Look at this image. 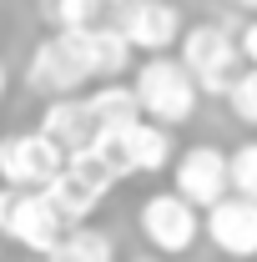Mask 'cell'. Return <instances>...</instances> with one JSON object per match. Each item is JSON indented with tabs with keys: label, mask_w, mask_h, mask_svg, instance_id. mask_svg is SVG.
<instances>
[{
	"label": "cell",
	"mask_w": 257,
	"mask_h": 262,
	"mask_svg": "<svg viewBox=\"0 0 257 262\" xmlns=\"http://www.w3.org/2000/svg\"><path fill=\"white\" fill-rule=\"evenodd\" d=\"M227 5H237V10H257V0H227Z\"/></svg>",
	"instance_id": "20"
},
{
	"label": "cell",
	"mask_w": 257,
	"mask_h": 262,
	"mask_svg": "<svg viewBox=\"0 0 257 262\" xmlns=\"http://www.w3.org/2000/svg\"><path fill=\"white\" fill-rule=\"evenodd\" d=\"M66 232H71V222L51 202V192H40V187H5L0 182V237L5 242H15L20 252H35V257H51Z\"/></svg>",
	"instance_id": "2"
},
{
	"label": "cell",
	"mask_w": 257,
	"mask_h": 262,
	"mask_svg": "<svg viewBox=\"0 0 257 262\" xmlns=\"http://www.w3.org/2000/svg\"><path fill=\"white\" fill-rule=\"evenodd\" d=\"M116 182H121V171L111 166V157H106L101 146H86V151H71V157H66L61 177H56L46 192L61 207V217L76 227V222H91V212L111 196Z\"/></svg>",
	"instance_id": "3"
},
{
	"label": "cell",
	"mask_w": 257,
	"mask_h": 262,
	"mask_svg": "<svg viewBox=\"0 0 257 262\" xmlns=\"http://www.w3.org/2000/svg\"><path fill=\"white\" fill-rule=\"evenodd\" d=\"M222 262H242V257H222Z\"/></svg>",
	"instance_id": "21"
},
{
	"label": "cell",
	"mask_w": 257,
	"mask_h": 262,
	"mask_svg": "<svg viewBox=\"0 0 257 262\" xmlns=\"http://www.w3.org/2000/svg\"><path fill=\"white\" fill-rule=\"evenodd\" d=\"M172 187L207 212L212 202H222L232 192V157H227L222 146H212V141L182 146L177 162H172Z\"/></svg>",
	"instance_id": "9"
},
{
	"label": "cell",
	"mask_w": 257,
	"mask_h": 262,
	"mask_svg": "<svg viewBox=\"0 0 257 262\" xmlns=\"http://www.w3.org/2000/svg\"><path fill=\"white\" fill-rule=\"evenodd\" d=\"M66 157H71V151H66L46 126L10 131V136H0V182H5V187H40V192H46V187L61 177Z\"/></svg>",
	"instance_id": "7"
},
{
	"label": "cell",
	"mask_w": 257,
	"mask_h": 262,
	"mask_svg": "<svg viewBox=\"0 0 257 262\" xmlns=\"http://www.w3.org/2000/svg\"><path fill=\"white\" fill-rule=\"evenodd\" d=\"M26 86L40 91L46 101L96 86V76H91V66H86L81 40H76L71 31H51V35L31 51V61H26Z\"/></svg>",
	"instance_id": "6"
},
{
	"label": "cell",
	"mask_w": 257,
	"mask_h": 262,
	"mask_svg": "<svg viewBox=\"0 0 257 262\" xmlns=\"http://www.w3.org/2000/svg\"><path fill=\"white\" fill-rule=\"evenodd\" d=\"M227 106H232V116L242 126H257V66H242V76L227 91Z\"/></svg>",
	"instance_id": "16"
},
{
	"label": "cell",
	"mask_w": 257,
	"mask_h": 262,
	"mask_svg": "<svg viewBox=\"0 0 257 262\" xmlns=\"http://www.w3.org/2000/svg\"><path fill=\"white\" fill-rule=\"evenodd\" d=\"M237 40H242V56H247V66H257V15L237 31Z\"/></svg>",
	"instance_id": "18"
},
{
	"label": "cell",
	"mask_w": 257,
	"mask_h": 262,
	"mask_svg": "<svg viewBox=\"0 0 257 262\" xmlns=\"http://www.w3.org/2000/svg\"><path fill=\"white\" fill-rule=\"evenodd\" d=\"M202 222H207V242H212L222 257L257 262V196L227 192L222 202H212V207L202 212Z\"/></svg>",
	"instance_id": "11"
},
{
	"label": "cell",
	"mask_w": 257,
	"mask_h": 262,
	"mask_svg": "<svg viewBox=\"0 0 257 262\" xmlns=\"http://www.w3.org/2000/svg\"><path fill=\"white\" fill-rule=\"evenodd\" d=\"M46 262H116V242H111V232L91 227V222H76Z\"/></svg>",
	"instance_id": "14"
},
{
	"label": "cell",
	"mask_w": 257,
	"mask_h": 262,
	"mask_svg": "<svg viewBox=\"0 0 257 262\" xmlns=\"http://www.w3.org/2000/svg\"><path fill=\"white\" fill-rule=\"evenodd\" d=\"M5 91H10V71H5V61H0V101H5Z\"/></svg>",
	"instance_id": "19"
},
{
	"label": "cell",
	"mask_w": 257,
	"mask_h": 262,
	"mask_svg": "<svg viewBox=\"0 0 257 262\" xmlns=\"http://www.w3.org/2000/svg\"><path fill=\"white\" fill-rule=\"evenodd\" d=\"M40 262H46V257H40Z\"/></svg>",
	"instance_id": "23"
},
{
	"label": "cell",
	"mask_w": 257,
	"mask_h": 262,
	"mask_svg": "<svg viewBox=\"0 0 257 262\" xmlns=\"http://www.w3.org/2000/svg\"><path fill=\"white\" fill-rule=\"evenodd\" d=\"M96 146L111 157V166H116L121 177H136V171H166V166L177 162L172 126H161V121H152V116L131 121V126L116 131V136H101Z\"/></svg>",
	"instance_id": "8"
},
{
	"label": "cell",
	"mask_w": 257,
	"mask_h": 262,
	"mask_svg": "<svg viewBox=\"0 0 257 262\" xmlns=\"http://www.w3.org/2000/svg\"><path fill=\"white\" fill-rule=\"evenodd\" d=\"M177 56L192 66V76L202 81V91H207V96H222V101H227V91H232V81L242 76V66H247L242 40L227 31V26H217V20L187 26L182 46H177Z\"/></svg>",
	"instance_id": "4"
},
{
	"label": "cell",
	"mask_w": 257,
	"mask_h": 262,
	"mask_svg": "<svg viewBox=\"0 0 257 262\" xmlns=\"http://www.w3.org/2000/svg\"><path fill=\"white\" fill-rule=\"evenodd\" d=\"M131 86H136V101L141 111L161 121V126H187L202 106V81L192 76V66L172 51H157V56H141L136 71H131Z\"/></svg>",
	"instance_id": "1"
},
{
	"label": "cell",
	"mask_w": 257,
	"mask_h": 262,
	"mask_svg": "<svg viewBox=\"0 0 257 262\" xmlns=\"http://www.w3.org/2000/svg\"><path fill=\"white\" fill-rule=\"evenodd\" d=\"M40 126L61 141L66 151H86L101 141V121H96V106L86 91H71V96H51L46 111H40Z\"/></svg>",
	"instance_id": "12"
},
{
	"label": "cell",
	"mask_w": 257,
	"mask_h": 262,
	"mask_svg": "<svg viewBox=\"0 0 257 262\" xmlns=\"http://www.w3.org/2000/svg\"><path fill=\"white\" fill-rule=\"evenodd\" d=\"M116 10V0H46V20L51 31H91L106 26Z\"/></svg>",
	"instance_id": "15"
},
{
	"label": "cell",
	"mask_w": 257,
	"mask_h": 262,
	"mask_svg": "<svg viewBox=\"0 0 257 262\" xmlns=\"http://www.w3.org/2000/svg\"><path fill=\"white\" fill-rule=\"evenodd\" d=\"M111 20L121 26L136 51H146V56H157V51H177L182 46V10L172 5V0H121L116 10H111Z\"/></svg>",
	"instance_id": "10"
},
{
	"label": "cell",
	"mask_w": 257,
	"mask_h": 262,
	"mask_svg": "<svg viewBox=\"0 0 257 262\" xmlns=\"http://www.w3.org/2000/svg\"><path fill=\"white\" fill-rule=\"evenodd\" d=\"M116 5H121V0H116Z\"/></svg>",
	"instance_id": "22"
},
{
	"label": "cell",
	"mask_w": 257,
	"mask_h": 262,
	"mask_svg": "<svg viewBox=\"0 0 257 262\" xmlns=\"http://www.w3.org/2000/svg\"><path fill=\"white\" fill-rule=\"evenodd\" d=\"M232 192L257 196V136H252V141H242V146L232 151Z\"/></svg>",
	"instance_id": "17"
},
{
	"label": "cell",
	"mask_w": 257,
	"mask_h": 262,
	"mask_svg": "<svg viewBox=\"0 0 257 262\" xmlns=\"http://www.w3.org/2000/svg\"><path fill=\"white\" fill-rule=\"evenodd\" d=\"M136 227H141V237H146V247L161 252V257H182V252L197 247V237H207L202 207L187 202L177 187L146 196V202L136 207Z\"/></svg>",
	"instance_id": "5"
},
{
	"label": "cell",
	"mask_w": 257,
	"mask_h": 262,
	"mask_svg": "<svg viewBox=\"0 0 257 262\" xmlns=\"http://www.w3.org/2000/svg\"><path fill=\"white\" fill-rule=\"evenodd\" d=\"M91 106H96V121H101V136H116L126 131L131 121H141V101H136V86H121V81H96V91H86Z\"/></svg>",
	"instance_id": "13"
}]
</instances>
